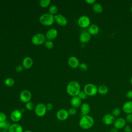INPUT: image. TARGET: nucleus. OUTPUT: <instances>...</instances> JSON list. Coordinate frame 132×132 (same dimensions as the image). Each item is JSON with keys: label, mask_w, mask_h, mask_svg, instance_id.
Returning a JSON list of instances; mask_svg holds the SVG:
<instances>
[{"label": "nucleus", "mask_w": 132, "mask_h": 132, "mask_svg": "<svg viewBox=\"0 0 132 132\" xmlns=\"http://www.w3.org/2000/svg\"><path fill=\"white\" fill-rule=\"evenodd\" d=\"M80 91V85L77 81L69 82L66 87L67 93L72 97L77 96Z\"/></svg>", "instance_id": "nucleus-1"}, {"label": "nucleus", "mask_w": 132, "mask_h": 132, "mask_svg": "<svg viewBox=\"0 0 132 132\" xmlns=\"http://www.w3.org/2000/svg\"><path fill=\"white\" fill-rule=\"evenodd\" d=\"M94 124V119L89 114L81 116L79 121V126L83 129H89L91 128Z\"/></svg>", "instance_id": "nucleus-2"}, {"label": "nucleus", "mask_w": 132, "mask_h": 132, "mask_svg": "<svg viewBox=\"0 0 132 132\" xmlns=\"http://www.w3.org/2000/svg\"><path fill=\"white\" fill-rule=\"evenodd\" d=\"M39 21L43 25L50 26L52 25L55 22L54 15H52L49 13H44L40 16Z\"/></svg>", "instance_id": "nucleus-3"}, {"label": "nucleus", "mask_w": 132, "mask_h": 132, "mask_svg": "<svg viewBox=\"0 0 132 132\" xmlns=\"http://www.w3.org/2000/svg\"><path fill=\"white\" fill-rule=\"evenodd\" d=\"M83 90L86 93L87 96H94L97 93V86L92 83H88L85 85Z\"/></svg>", "instance_id": "nucleus-4"}, {"label": "nucleus", "mask_w": 132, "mask_h": 132, "mask_svg": "<svg viewBox=\"0 0 132 132\" xmlns=\"http://www.w3.org/2000/svg\"><path fill=\"white\" fill-rule=\"evenodd\" d=\"M46 40L45 36L42 33H37L34 35L31 39L32 43L35 45H42L45 43Z\"/></svg>", "instance_id": "nucleus-5"}, {"label": "nucleus", "mask_w": 132, "mask_h": 132, "mask_svg": "<svg viewBox=\"0 0 132 132\" xmlns=\"http://www.w3.org/2000/svg\"><path fill=\"white\" fill-rule=\"evenodd\" d=\"M47 111L45 104L43 103H39L37 104L35 108V114L39 117H44Z\"/></svg>", "instance_id": "nucleus-6"}, {"label": "nucleus", "mask_w": 132, "mask_h": 132, "mask_svg": "<svg viewBox=\"0 0 132 132\" xmlns=\"http://www.w3.org/2000/svg\"><path fill=\"white\" fill-rule=\"evenodd\" d=\"M91 21L90 18L86 15L80 16L77 21L78 26L82 28H86L88 27L90 25Z\"/></svg>", "instance_id": "nucleus-7"}, {"label": "nucleus", "mask_w": 132, "mask_h": 132, "mask_svg": "<svg viewBox=\"0 0 132 132\" xmlns=\"http://www.w3.org/2000/svg\"><path fill=\"white\" fill-rule=\"evenodd\" d=\"M32 95L31 92L28 90H22L19 95V98L20 101L24 103H27L30 101Z\"/></svg>", "instance_id": "nucleus-8"}, {"label": "nucleus", "mask_w": 132, "mask_h": 132, "mask_svg": "<svg viewBox=\"0 0 132 132\" xmlns=\"http://www.w3.org/2000/svg\"><path fill=\"white\" fill-rule=\"evenodd\" d=\"M22 118V112L19 109H14L10 113V120L13 123H18Z\"/></svg>", "instance_id": "nucleus-9"}, {"label": "nucleus", "mask_w": 132, "mask_h": 132, "mask_svg": "<svg viewBox=\"0 0 132 132\" xmlns=\"http://www.w3.org/2000/svg\"><path fill=\"white\" fill-rule=\"evenodd\" d=\"M57 119L59 121H65L67 120L69 118V114L68 113V110L65 109H59L56 114Z\"/></svg>", "instance_id": "nucleus-10"}, {"label": "nucleus", "mask_w": 132, "mask_h": 132, "mask_svg": "<svg viewBox=\"0 0 132 132\" xmlns=\"http://www.w3.org/2000/svg\"><path fill=\"white\" fill-rule=\"evenodd\" d=\"M55 21L57 23L58 25L60 26H65L68 24V20L62 14H57L54 15Z\"/></svg>", "instance_id": "nucleus-11"}, {"label": "nucleus", "mask_w": 132, "mask_h": 132, "mask_svg": "<svg viewBox=\"0 0 132 132\" xmlns=\"http://www.w3.org/2000/svg\"><path fill=\"white\" fill-rule=\"evenodd\" d=\"M45 36L47 40L52 41L57 38L58 31L55 28H51L46 31Z\"/></svg>", "instance_id": "nucleus-12"}, {"label": "nucleus", "mask_w": 132, "mask_h": 132, "mask_svg": "<svg viewBox=\"0 0 132 132\" xmlns=\"http://www.w3.org/2000/svg\"><path fill=\"white\" fill-rule=\"evenodd\" d=\"M68 64L71 68L73 69H76L79 67L80 63L78 59L76 57L72 56L68 58Z\"/></svg>", "instance_id": "nucleus-13"}, {"label": "nucleus", "mask_w": 132, "mask_h": 132, "mask_svg": "<svg viewBox=\"0 0 132 132\" xmlns=\"http://www.w3.org/2000/svg\"><path fill=\"white\" fill-rule=\"evenodd\" d=\"M126 120L123 118L120 117L115 120L113 123V126L114 127L117 129H122L125 127L126 125Z\"/></svg>", "instance_id": "nucleus-14"}, {"label": "nucleus", "mask_w": 132, "mask_h": 132, "mask_svg": "<svg viewBox=\"0 0 132 132\" xmlns=\"http://www.w3.org/2000/svg\"><path fill=\"white\" fill-rule=\"evenodd\" d=\"M115 120V117L112 114L107 113L104 116L102 121L105 125H109L113 124Z\"/></svg>", "instance_id": "nucleus-15"}, {"label": "nucleus", "mask_w": 132, "mask_h": 132, "mask_svg": "<svg viewBox=\"0 0 132 132\" xmlns=\"http://www.w3.org/2000/svg\"><path fill=\"white\" fill-rule=\"evenodd\" d=\"M23 126L18 123H13L11 124L8 129V132H23Z\"/></svg>", "instance_id": "nucleus-16"}, {"label": "nucleus", "mask_w": 132, "mask_h": 132, "mask_svg": "<svg viewBox=\"0 0 132 132\" xmlns=\"http://www.w3.org/2000/svg\"><path fill=\"white\" fill-rule=\"evenodd\" d=\"M91 38V35L88 31H83L80 34L79 40L81 43L85 44L89 42Z\"/></svg>", "instance_id": "nucleus-17"}, {"label": "nucleus", "mask_w": 132, "mask_h": 132, "mask_svg": "<svg viewBox=\"0 0 132 132\" xmlns=\"http://www.w3.org/2000/svg\"><path fill=\"white\" fill-rule=\"evenodd\" d=\"M22 65L23 67L25 69H30L33 65L32 59L29 56H27L24 57L22 60Z\"/></svg>", "instance_id": "nucleus-18"}, {"label": "nucleus", "mask_w": 132, "mask_h": 132, "mask_svg": "<svg viewBox=\"0 0 132 132\" xmlns=\"http://www.w3.org/2000/svg\"><path fill=\"white\" fill-rule=\"evenodd\" d=\"M81 101L82 100L78 96H73V97H72L70 100V104L72 107L76 109L80 107V106L82 104Z\"/></svg>", "instance_id": "nucleus-19"}, {"label": "nucleus", "mask_w": 132, "mask_h": 132, "mask_svg": "<svg viewBox=\"0 0 132 132\" xmlns=\"http://www.w3.org/2000/svg\"><path fill=\"white\" fill-rule=\"evenodd\" d=\"M122 110L127 114L132 113V101H128L124 103Z\"/></svg>", "instance_id": "nucleus-20"}, {"label": "nucleus", "mask_w": 132, "mask_h": 132, "mask_svg": "<svg viewBox=\"0 0 132 132\" xmlns=\"http://www.w3.org/2000/svg\"><path fill=\"white\" fill-rule=\"evenodd\" d=\"M80 110L82 116L88 115L90 111V106L87 103H84L80 106Z\"/></svg>", "instance_id": "nucleus-21"}, {"label": "nucleus", "mask_w": 132, "mask_h": 132, "mask_svg": "<svg viewBox=\"0 0 132 132\" xmlns=\"http://www.w3.org/2000/svg\"><path fill=\"white\" fill-rule=\"evenodd\" d=\"M99 27L94 24L90 25L88 28V32L91 35H96L99 32Z\"/></svg>", "instance_id": "nucleus-22"}, {"label": "nucleus", "mask_w": 132, "mask_h": 132, "mask_svg": "<svg viewBox=\"0 0 132 132\" xmlns=\"http://www.w3.org/2000/svg\"><path fill=\"white\" fill-rule=\"evenodd\" d=\"M10 123L9 121L0 122V132H7L10 126Z\"/></svg>", "instance_id": "nucleus-23"}, {"label": "nucleus", "mask_w": 132, "mask_h": 132, "mask_svg": "<svg viewBox=\"0 0 132 132\" xmlns=\"http://www.w3.org/2000/svg\"><path fill=\"white\" fill-rule=\"evenodd\" d=\"M108 91V87L105 85H101L98 87H97V93L101 95L106 94Z\"/></svg>", "instance_id": "nucleus-24"}, {"label": "nucleus", "mask_w": 132, "mask_h": 132, "mask_svg": "<svg viewBox=\"0 0 132 132\" xmlns=\"http://www.w3.org/2000/svg\"><path fill=\"white\" fill-rule=\"evenodd\" d=\"M92 9L95 13H101L103 10V7L101 4L95 3L92 5Z\"/></svg>", "instance_id": "nucleus-25"}, {"label": "nucleus", "mask_w": 132, "mask_h": 132, "mask_svg": "<svg viewBox=\"0 0 132 132\" xmlns=\"http://www.w3.org/2000/svg\"><path fill=\"white\" fill-rule=\"evenodd\" d=\"M4 84L8 87H12L15 84V80L11 77H8L5 80Z\"/></svg>", "instance_id": "nucleus-26"}, {"label": "nucleus", "mask_w": 132, "mask_h": 132, "mask_svg": "<svg viewBox=\"0 0 132 132\" xmlns=\"http://www.w3.org/2000/svg\"><path fill=\"white\" fill-rule=\"evenodd\" d=\"M58 8L55 5H52L48 8V12L50 14L55 15L58 12Z\"/></svg>", "instance_id": "nucleus-27"}, {"label": "nucleus", "mask_w": 132, "mask_h": 132, "mask_svg": "<svg viewBox=\"0 0 132 132\" xmlns=\"http://www.w3.org/2000/svg\"><path fill=\"white\" fill-rule=\"evenodd\" d=\"M51 2V1L50 0H41L39 1V5L41 7L45 8L50 5Z\"/></svg>", "instance_id": "nucleus-28"}, {"label": "nucleus", "mask_w": 132, "mask_h": 132, "mask_svg": "<svg viewBox=\"0 0 132 132\" xmlns=\"http://www.w3.org/2000/svg\"><path fill=\"white\" fill-rule=\"evenodd\" d=\"M25 108L27 110L29 111H31V110H32L33 109H35V106L33 102L30 101L25 104Z\"/></svg>", "instance_id": "nucleus-29"}, {"label": "nucleus", "mask_w": 132, "mask_h": 132, "mask_svg": "<svg viewBox=\"0 0 132 132\" xmlns=\"http://www.w3.org/2000/svg\"><path fill=\"white\" fill-rule=\"evenodd\" d=\"M44 46L49 50H51L52 48H53L54 47V43L50 40H46V41L45 42V43H44Z\"/></svg>", "instance_id": "nucleus-30"}, {"label": "nucleus", "mask_w": 132, "mask_h": 132, "mask_svg": "<svg viewBox=\"0 0 132 132\" xmlns=\"http://www.w3.org/2000/svg\"><path fill=\"white\" fill-rule=\"evenodd\" d=\"M121 113V110L118 107H116L113 109L112 111V114L115 117L119 116Z\"/></svg>", "instance_id": "nucleus-31"}, {"label": "nucleus", "mask_w": 132, "mask_h": 132, "mask_svg": "<svg viewBox=\"0 0 132 132\" xmlns=\"http://www.w3.org/2000/svg\"><path fill=\"white\" fill-rule=\"evenodd\" d=\"M81 100H85L87 97V95L84 90H81L77 95Z\"/></svg>", "instance_id": "nucleus-32"}, {"label": "nucleus", "mask_w": 132, "mask_h": 132, "mask_svg": "<svg viewBox=\"0 0 132 132\" xmlns=\"http://www.w3.org/2000/svg\"><path fill=\"white\" fill-rule=\"evenodd\" d=\"M68 113H69V116H75L77 113V110H76V108H73V107H71V108H69V110H68Z\"/></svg>", "instance_id": "nucleus-33"}, {"label": "nucleus", "mask_w": 132, "mask_h": 132, "mask_svg": "<svg viewBox=\"0 0 132 132\" xmlns=\"http://www.w3.org/2000/svg\"><path fill=\"white\" fill-rule=\"evenodd\" d=\"M7 121V116L3 112H0V122Z\"/></svg>", "instance_id": "nucleus-34"}, {"label": "nucleus", "mask_w": 132, "mask_h": 132, "mask_svg": "<svg viewBox=\"0 0 132 132\" xmlns=\"http://www.w3.org/2000/svg\"><path fill=\"white\" fill-rule=\"evenodd\" d=\"M79 69L82 71H86L88 70V65L85 63H81L79 65Z\"/></svg>", "instance_id": "nucleus-35"}, {"label": "nucleus", "mask_w": 132, "mask_h": 132, "mask_svg": "<svg viewBox=\"0 0 132 132\" xmlns=\"http://www.w3.org/2000/svg\"><path fill=\"white\" fill-rule=\"evenodd\" d=\"M126 121L128 123H132V113L127 114L126 116Z\"/></svg>", "instance_id": "nucleus-36"}, {"label": "nucleus", "mask_w": 132, "mask_h": 132, "mask_svg": "<svg viewBox=\"0 0 132 132\" xmlns=\"http://www.w3.org/2000/svg\"><path fill=\"white\" fill-rule=\"evenodd\" d=\"M45 105H46V109L48 111H50V110H52L53 108V105L51 103H48Z\"/></svg>", "instance_id": "nucleus-37"}, {"label": "nucleus", "mask_w": 132, "mask_h": 132, "mask_svg": "<svg viewBox=\"0 0 132 132\" xmlns=\"http://www.w3.org/2000/svg\"><path fill=\"white\" fill-rule=\"evenodd\" d=\"M23 67L22 66V65H18L16 66L15 69V71L17 72H21L23 71Z\"/></svg>", "instance_id": "nucleus-38"}, {"label": "nucleus", "mask_w": 132, "mask_h": 132, "mask_svg": "<svg viewBox=\"0 0 132 132\" xmlns=\"http://www.w3.org/2000/svg\"><path fill=\"white\" fill-rule=\"evenodd\" d=\"M126 96L128 98L132 99V90H129L126 92Z\"/></svg>", "instance_id": "nucleus-39"}, {"label": "nucleus", "mask_w": 132, "mask_h": 132, "mask_svg": "<svg viewBox=\"0 0 132 132\" xmlns=\"http://www.w3.org/2000/svg\"><path fill=\"white\" fill-rule=\"evenodd\" d=\"M131 129L129 125H125L124 127V130L125 132H131Z\"/></svg>", "instance_id": "nucleus-40"}, {"label": "nucleus", "mask_w": 132, "mask_h": 132, "mask_svg": "<svg viewBox=\"0 0 132 132\" xmlns=\"http://www.w3.org/2000/svg\"><path fill=\"white\" fill-rule=\"evenodd\" d=\"M85 2L89 5H93L94 3H96L95 0H86Z\"/></svg>", "instance_id": "nucleus-41"}, {"label": "nucleus", "mask_w": 132, "mask_h": 132, "mask_svg": "<svg viewBox=\"0 0 132 132\" xmlns=\"http://www.w3.org/2000/svg\"><path fill=\"white\" fill-rule=\"evenodd\" d=\"M110 132H118V129H117V128L113 127L112 128H111L110 130Z\"/></svg>", "instance_id": "nucleus-42"}, {"label": "nucleus", "mask_w": 132, "mask_h": 132, "mask_svg": "<svg viewBox=\"0 0 132 132\" xmlns=\"http://www.w3.org/2000/svg\"><path fill=\"white\" fill-rule=\"evenodd\" d=\"M23 132H32V131H31V130H26L23 131Z\"/></svg>", "instance_id": "nucleus-43"}, {"label": "nucleus", "mask_w": 132, "mask_h": 132, "mask_svg": "<svg viewBox=\"0 0 132 132\" xmlns=\"http://www.w3.org/2000/svg\"><path fill=\"white\" fill-rule=\"evenodd\" d=\"M130 83L132 85V76H131V77L130 78Z\"/></svg>", "instance_id": "nucleus-44"}, {"label": "nucleus", "mask_w": 132, "mask_h": 132, "mask_svg": "<svg viewBox=\"0 0 132 132\" xmlns=\"http://www.w3.org/2000/svg\"><path fill=\"white\" fill-rule=\"evenodd\" d=\"M130 11H131V12L132 13V6H131V8H130Z\"/></svg>", "instance_id": "nucleus-45"}, {"label": "nucleus", "mask_w": 132, "mask_h": 132, "mask_svg": "<svg viewBox=\"0 0 132 132\" xmlns=\"http://www.w3.org/2000/svg\"><path fill=\"white\" fill-rule=\"evenodd\" d=\"M0 62H1V60H0Z\"/></svg>", "instance_id": "nucleus-46"}, {"label": "nucleus", "mask_w": 132, "mask_h": 132, "mask_svg": "<svg viewBox=\"0 0 132 132\" xmlns=\"http://www.w3.org/2000/svg\"><path fill=\"white\" fill-rule=\"evenodd\" d=\"M131 132H132V131H131Z\"/></svg>", "instance_id": "nucleus-47"}]
</instances>
